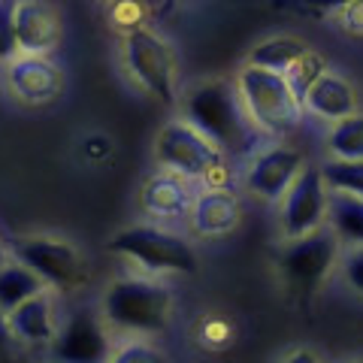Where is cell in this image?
Here are the masks:
<instances>
[{"instance_id":"cell-1","label":"cell","mask_w":363,"mask_h":363,"mask_svg":"<svg viewBox=\"0 0 363 363\" xmlns=\"http://www.w3.org/2000/svg\"><path fill=\"white\" fill-rule=\"evenodd\" d=\"M185 121L218 152H242L252 145V118L242 106L240 88L224 82H203L188 91Z\"/></svg>"},{"instance_id":"cell-2","label":"cell","mask_w":363,"mask_h":363,"mask_svg":"<svg viewBox=\"0 0 363 363\" xmlns=\"http://www.w3.org/2000/svg\"><path fill=\"white\" fill-rule=\"evenodd\" d=\"M100 315L109 327L121 333H161L169 327L173 318V294L164 288L161 281L128 276L116 279L104 291V303H100Z\"/></svg>"},{"instance_id":"cell-3","label":"cell","mask_w":363,"mask_h":363,"mask_svg":"<svg viewBox=\"0 0 363 363\" xmlns=\"http://www.w3.org/2000/svg\"><path fill=\"white\" fill-rule=\"evenodd\" d=\"M240 97L255 128L267 133H291L300 128L303 104L294 94L291 82L281 73L260 70V67H245L240 73Z\"/></svg>"},{"instance_id":"cell-4","label":"cell","mask_w":363,"mask_h":363,"mask_svg":"<svg viewBox=\"0 0 363 363\" xmlns=\"http://www.w3.org/2000/svg\"><path fill=\"white\" fill-rule=\"evenodd\" d=\"M109 248L128 257L145 272H179L191 276L197 272V255L179 233H169L155 224H133L112 236Z\"/></svg>"},{"instance_id":"cell-5","label":"cell","mask_w":363,"mask_h":363,"mask_svg":"<svg viewBox=\"0 0 363 363\" xmlns=\"http://www.w3.org/2000/svg\"><path fill=\"white\" fill-rule=\"evenodd\" d=\"M339 257V242L336 233L327 227L288 240V245L279 255V272L285 279V288L297 297H309L324 285L327 272L333 269Z\"/></svg>"},{"instance_id":"cell-6","label":"cell","mask_w":363,"mask_h":363,"mask_svg":"<svg viewBox=\"0 0 363 363\" xmlns=\"http://www.w3.org/2000/svg\"><path fill=\"white\" fill-rule=\"evenodd\" d=\"M124 64L130 76L161 104L176 100V55L169 43L149 28H130L124 33Z\"/></svg>"},{"instance_id":"cell-7","label":"cell","mask_w":363,"mask_h":363,"mask_svg":"<svg viewBox=\"0 0 363 363\" xmlns=\"http://www.w3.org/2000/svg\"><path fill=\"white\" fill-rule=\"evenodd\" d=\"M13 255L18 264H25L43 279L45 288L73 291L85 281V260L70 242L55 236H25L13 242Z\"/></svg>"},{"instance_id":"cell-8","label":"cell","mask_w":363,"mask_h":363,"mask_svg":"<svg viewBox=\"0 0 363 363\" xmlns=\"http://www.w3.org/2000/svg\"><path fill=\"white\" fill-rule=\"evenodd\" d=\"M155 155L164 169L179 173L185 179H203V176H209L212 169H218V164H221V152L215 149L206 136H200L188 121L167 124V128L157 133Z\"/></svg>"},{"instance_id":"cell-9","label":"cell","mask_w":363,"mask_h":363,"mask_svg":"<svg viewBox=\"0 0 363 363\" xmlns=\"http://www.w3.org/2000/svg\"><path fill=\"white\" fill-rule=\"evenodd\" d=\"M327 221V185L321 176V167L303 164L294 176L285 197H281V233L288 240H297L324 227Z\"/></svg>"},{"instance_id":"cell-10","label":"cell","mask_w":363,"mask_h":363,"mask_svg":"<svg viewBox=\"0 0 363 363\" xmlns=\"http://www.w3.org/2000/svg\"><path fill=\"white\" fill-rule=\"evenodd\" d=\"M49 354L52 363H109L112 342L104 327V315H94L91 309L73 312L55 330Z\"/></svg>"},{"instance_id":"cell-11","label":"cell","mask_w":363,"mask_h":363,"mask_svg":"<svg viewBox=\"0 0 363 363\" xmlns=\"http://www.w3.org/2000/svg\"><path fill=\"white\" fill-rule=\"evenodd\" d=\"M61 70L49 55H16L6 61V85L25 104H49L61 94Z\"/></svg>"},{"instance_id":"cell-12","label":"cell","mask_w":363,"mask_h":363,"mask_svg":"<svg viewBox=\"0 0 363 363\" xmlns=\"http://www.w3.org/2000/svg\"><path fill=\"white\" fill-rule=\"evenodd\" d=\"M303 167V155L297 149H288V145H272L255 155V161L248 164L245 173V188L252 194L264 197V200H281L285 197L288 185L294 182V176L300 173Z\"/></svg>"},{"instance_id":"cell-13","label":"cell","mask_w":363,"mask_h":363,"mask_svg":"<svg viewBox=\"0 0 363 363\" xmlns=\"http://www.w3.org/2000/svg\"><path fill=\"white\" fill-rule=\"evenodd\" d=\"M13 28L18 55H49L61 40V18L45 0H16Z\"/></svg>"},{"instance_id":"cell-14","label":"cell","mask_w":363,"mask_h":363,"mask_svg":"<svg viewBox=\"0 0 363 363\" xmlns=\"http://www.w3.org/2000/svg\"><path fill=\"white\" fill-rule=\"evenodd\" d=\"M6 324H9V336H16L28 345L52 342L55 330H58V306H55L49 288L33 294V297L25 300L21 306H16V309L6 315Z\"/></svg>"},{"instance_id":"cell-15","label":"cell","mask_w":363,"mask_h":363,"mask_svg":"<svg viewBox=\"0 0 363 363\" xmlns=\"http://www.w3.org/2000/svg\"><path fill=\"white\" fill-rule=\"evenodd\" d=\"M143 206L149 215H155V218H182V215H191L194 191H191L185 176L164 169V173H157L145 182Z\"/></svg>"},{"instance_id":"cell-16","label":"cell","mask_w":363,"mask_h":363,"mask_svg":"<svg viewBox=\"0 0 363 363\" xmlns=\"http://www.w3.org/2000/svg\"><path fill=\"white\" fill-rule=\"evenodd\" d=\"M303 106L315 112L318 118H327V121H342L348 116H354L357 109V97H354V88H351L342 76L336 73H321L309 85L303 97Z\"/></svg>"},{"instance_id":"cell-17","label":"cell","mask_w":363,"mask_h":363,"mask_svg":"<svg viewBox=\"0 0 363 363\" xmlns=\"http://www.w3.org/2000/svg\"><path fill=\"white\" fill-rule=\"evenodd\" d=\"M191 221H194V230L203 236L230 233L236 227V221H240V203H236V197L224 188L203 191V194L194 197Z\"/></svg>"},{"instance_id":"cell-18","label":"cell","mask_w":363,"mask_h":363,"mask_svg":"<svg viewBox=\"0 0 363 363\" xmlns=\"http://www.w3.org/2000/svg\"><path fill=\"white\" fill-rule=\"evenodd\" d=\"M40 291H45L43 279L33 269H28L25 264L13 260V264L0 267V312L4 315H9L16 306L30 300L33 294H40Z\"/></svg>"},{"instance_id":"cell-19","label":"cell","mask_w":363,"mask_h":363,"mask_svg":"<svg viewBox=\"0 0 363 363\" xmlns=\"http://www.w3.org/2000/svg\"><path fill=\"white\" fill-rule=\"evenodd\" d=\"M327 221L339 240L363 245V197L333 191V197H327Z\"/></svg>"},{"instance_id":"cell-20","label":"cell","mask_w":363,"mask_h":363,"mask_svg":"<svg viewBox=\"0 0 363 363\" xmlns=\"http://www.w3.org/2000/svg\"><path fill=\"white\" fill-rule=\"evenodd\" d=\"M309 52V45L291 37H276L260 43L248 58V67H260V70H272V73H288L303 55Z\"/></svg>"},{"instance_id":"cell-21","label":"cell","mask_w":363,"mask_h":363,"mask_svg":"<svg viewBox=\"0 0 363 363\" xmlns=\"http://www.w3.org/2000/svg\"><path fill=\"white\" fill-rule=\"evenodd\" d=\"M321 176H324L327 191H336V194H351V197H363V157H360V161L330 157L327 164H321Z\"/></svg>"},{"instance_id":"cell-22","label":"cell","mask_w":363,"mask_h":363,"mask_svg":"<svg viewBox=\"0 0 363 363\" xmlns=\"http://www.w3.org/2000/svg\"><path fill=\"white\" fill-rule=\"evenodd\" d=\"M330 152L333 157H345V161H360L363 157V116H348L342 121H333L330 130Z\"/></svg>"},{"instance_id":"cell-23","label":"cell","mask_w":363,"mask_h":363,"mask_svg":"<svg viewBox=\"0 0 363 363\" xmlns=\"http://www.w3.org/2000/svg\"><path fill=\"white\" fill-rule=\"evenodd\" d=\"M324 73V61L321 58H318V55L315 52H306L303 55V58L297 61V64H294L291 67V70L288 73H281V76H285L288 79V82H291V88H294V94H297V100H300V104H303V97H306V91H309V85L315 82V79L318 76H321Z\"/></svg>"},{"instance_id":"cell-24","label":"cell","mask_w":363,"mask_h":363,"mask_svg":"<svg viewBox=\"0 0 363 363\" xmlns=\"http://www.w3.org/2000/svg\"><path fill=\"white\" fill-rule=\"evenodd\" d=\"M109 363H169L164 351H157L149 342H128L118 351H112Z\"/></svg>"},{"instance_id":"cell-25","label":"cell","mask_w":363,"mask_h":363,"mask_svg":"<svg viewBox=\"0 0 363 363\" xmlns=\"http://www.w3.org/2000/svg\"><path fill=\"white\" fill-rule=\"evenodd\" d=\"M18 55V43H16V28H13V4L0 0V61H13Z\"/></svg>"},{"instance_id":"cell-26","label":"cell","mask_w":363,"mask_h":363,"mask_svg":"<svg viewBox=\"0 0 363 363\" xmlns=\"http://www.w3.org/2000/svg\"><path fill=\"white\" fill-rule=\"evenodd\" d=\"M342 272H345V281L357 294H363V245L351 248V252L342 257Z\"/></svg>"},{"instance_id":"cell-27","label":"cell","mask_w":363,"mask_h":363,"mask_svg":"<svg viewBox=\"0 0 363 363\" xmlns=\"http://www.w3.org/2000/svg\"><path fill=\"white\" fill-rule=\"evenodd\" d=\"M342 21H345L348 30L363 33V0H354V4H348L342 9Z\"/></svg>"},{"instance_id":"cell-28","label":"cell","mask_w":363,"mask_h":363,"mask_svg":"<svg viewBox=\"0 0 363 363\" xmlns=\"http://www.w3.org/2000/svg\"><path fill=\"white\" fill-rule=\"evenodd\" d=\"M348 4H354V0H306V6L321 9V13H342Z\"/></svg>"},{"instance_id":"cell-29","label":"cell","mask_w":363,"mask_h":363,"mask_svg":"<svg viewBox=\"0 0 363 363\" xmlns=\"http://www.w3.org/2000/svg\"><path fill=\"white\" fill-rule=\"evenodd\" d=\"M281 363H321V360H318L312 351H294V354H288Z\"/></svg>"},{"instance_id":"cell-30","label":"cell","mask_w":363,"mask_h":363,"mask_svg":"<svg viewBox=\"0 0 363 363\" xmlns=\"http://www.w3.org/2000/svg\"><path fill=\"white\" fill-rule=\"evenodd\" d=\"M6 336H9V324H6V315L0 312V342H4Z\"/></svg>"},{"instance_id":"cell-31","label":"cell","mask_w":363,"mask_h":363,"mask_svg":"<svg viewBox=\"0 0 363 363\" xmlns=\"http://www.w3.org/2000/svg\"><path fill=\"white\" fill-rule=\"evenodd\" d=\"M128 4H136V6H164V0H128Z\"/></svg>"},{"instance_id":"cell-32","label":"cell","mask_w":363,"mask_h":363,"mask_svg":"<svg viewBox=\"0 0 363 363\" xmlns=\"http://www.w3.org/2000/svg\"><path fill=\"white\" fill-rule=\"evenodd\" d=\"M176 4H182V0H164V6H161V13H169V9H176Z\"/></svg>"}]
</instances>
